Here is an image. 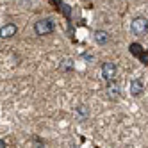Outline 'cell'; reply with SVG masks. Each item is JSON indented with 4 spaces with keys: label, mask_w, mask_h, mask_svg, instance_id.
<instances>
[{
    "label": "cell",
    "mask_w": 148,
    "mask_h": 148,
    "mask_svg": "<svg viewBox=\"0 0 148 148\" xmlns=\"http://www.w3.org/2000/svg\"><path fill=\"white\" fill-rule=\"evenodd\" d=\"M34 32L38 36H48L54 32V22L50 18H41L34 23Z\"/></svg>",
    "instance_id": "obj_1"
},
{
    "label": "cell",
    "mask_w": 148,
    "mask_h": 148,
    "mask_svg": "<svg viewBox=\"0 0 148 148\" xmlns=\"http://www.w3.org/2000/svg\"><path fill=\"white\" fill-rule=\"evenodd\" d=\"M130 30H132L134 36H145L148 32V20L143 18V16L134 18L132 23H130Z\"/></svg>",
    "instance_id": "obj_2"
},
{
    "label": "cell",
    "mask_w": 148,
    "mask_h": 148,
    "mask_svg": "<svg viewBox=\"0 0 148 148\" xmlns=\"http://www.w3.org/2000/svg\"><path fill=\"white\" fill-rule=\"evenodd\" d=\"M116 71H118V68L114 62H103L102 64V77L107 82H112L116 79Z\"/></svg>",
    "instance_id": "obj_3"
},
{
    "label": "cell",
    "mask_w": 148,
    "mask_h": 148,
    "mask_svg": "<svg viewBox=\"0 0 148 148\" xmlns=\"http://www.w3.org/2000/svg\"><path fill=\"white\" fill-rule=\"evenodd\" d=\"M16 32H18V27L14 23H5L0 27V38L2 39H11Z\"/></svg>",
    "instance_id": "obj_4"
},
{
    "label": "cell",
    "mask_w": 148,
    "mask_h": 148,
    "mask_svg": "<svg viewBox=\"0 0 148 148\" xmlns=\"http://www.w3.org/2000/svg\"><path fill=\"white\" fill-rule=\"evenodd\" d=\"M145 91V82L141 77H136L130 80V95H134V97H139V95Z\"/></svg>",
    "instance_id": "obj_5"
},
{
    "label": "cell",
    "mask_w": 148,
    "mask_h": 148,
    "mask_svg": "<svg viewBox=\"0 0 148 148\" xmlns=\"http://www.w3.org/2000/svg\"><path fill=\"white\" fill-rule=\"evenodd\" d=\"M95 41H97L98 45H107L109 43V34L105 32V30H97V32H95Z\"/></svg>",
    "instance_id": "obj_6"
},
{
    "label": "cell",
    "mask_w": 148,
    "mask_h": 148,
    "mask_svg": "<svg viewBox=\"0 0 148 148\" xmlns=\"http://www.w3.org/2000/svg\"><path fill=\"white\" fill-rule=\"evenodd\" d=\"M107 91H109V98H120V86L118 84H111L109 82V88H107Z\"/></svg>",
    "instance_id": "obj_7"
},
{
    "label": "cell",
    "mask_w": 148,
    "mask_h": 148,
    "mask_svg": "<svg viewBox=\"0 0 148 148\" xmlns=\"http://www.w3.org/2000/svg\"><path fill=\"white\" fill-rule=\"evenodd\" d=\"M130 54H134V56H137V57H141L145 52H143V48H141L139 43H132V45H130Z\"/></svg>",
    "instance_id": "obj_8"
},
{
    "label": "cell",
    "mask_w": 148,
    "mask_h": 148,
    "mask_svg": "<svg viewBox=\"0 0 148 148\" xmlns=\"http://www.w3.org/2000/svg\"><path fill=\"white\" fill-rule=\"evenodd\" d=\"M77 114H79V118L80 120H84V118H88V114H89V111L86 109V107H84V105H79V107H77V111H75Z\"/></svg>",
    "instance_id": "obj_9"
},
{
    "label": "cell",
    "mask_w": 148,
    "mask_h": 148,
    "mask_svg": "<svg viewBox=\"0 0 148 148\" xmlns=\"http://www.w3.org/2000/svg\"><path fill=\"white\" fill-rule=\"evenodd\" d=\"M61 68H62V70H70V68H71V64H70V61H64V64H62Z\"/></svg>",
    "instance_id": "obj_10"
},
{
    "label": "cell",
    "mask_w": 148,
    "mask_h": 148,
    "mask_svg": "<svg viewBox=\"0 0 148 148\" xmlns=\"http://www.w3.org/2000/svg\"><path fill=\"white\" fill-rule=\"evenodd\" d=\"M0 148H5V143H4L2 139H0Z\"/></svg>",
    "instance_id": "obj_11"
}]
</instances>
